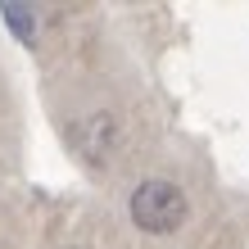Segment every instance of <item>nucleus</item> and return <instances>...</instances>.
<instances>
[{"label": "nucleus", "mask_w": 249, "mask_h": 249, "mask_svg": "<svg viewBox=\"0 0 249 249\" xmlns=\"http://www.w3.org/2000/svg\"><path fill=\"white\" fill-rule=\"evenodd\" d=\"M190 204H186V190L177 181H163V177H150L136 186V195H131V222L141 231H150V236H168V231H177L186 222Z\"/></svg>", "instance_id": "1"}, {"label": "nucleus", "mask_w": 249, "mask_h": 249, "mask_svg": "<svg viewBox=\"0 0 249 249\" xmlns=\"http://www.w3.org/2000/svg\"><path fill=\"white\" fill-rule=\"evenodd\" d=\"M5 18L18 32V41H32V14H23V5H5Z\"/></svg>", "instance_id": "2"}]
</instances>
